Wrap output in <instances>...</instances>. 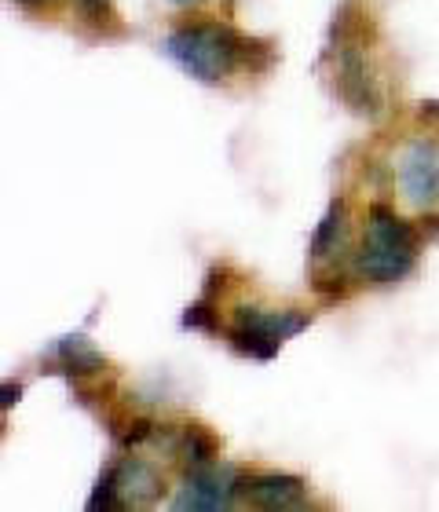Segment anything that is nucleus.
Masks as SVG:
<instances>
[{
  "instance_id": "obj_8",
  "label": "nucleus",
  "mask_w": 439,
  "mask_h": 512,
  "mask_svg": "<svg viewBox=\"0 0 439 512\" xmlns=\"http://www.w3.org/2000/svg\"><path fill=\"white\" fill-rule=\"evenodd\" d=\"M238 502L264 512L308 509V483L300 476H290V472H242Z\"/></svg>"
},
{
  "instance_id": "obj_9",
  "label": "nucleus",
  "mask_w": 439,
  "mask_h": 512,
  "mask_svg": "<svg viewBox=\"0 0 439 512\" xmlns=\"http://www.w3.org/2000/svg\"><path fill=\"white\" fill-rule=\"evenodd\" d=\"M48 359H52L55 374H66L74 384L96 381V377L110 374V359L88 341L85 333H66V337H59Z\"/></svg>"
},
{
  "instance_id": "obj_14",
  "label": "nucleus",
  "mask_w": 439,
  "mask_h": 512,
  "mask_svg": "<svg viewBox=\"0 0 439 512\" xmlns=\"http://www.w3.org/2000/svg\"><path fill=\"white\" fill-rule=\"evenodd\" d=\"M172 4H198V0H172Z\"/></svg>"
},
{
  "instance_id": "obj_4",
  "label": "nucleus",
  "mask_w": 439,
  "mask_h": 512,
  "mask_svg": "<svg viewBox=\"0 0 439 512\" xmlns=\"http://www.w3.org/2000/svg\"><path fill=\"white\" fill-rule=\"evenodd\" d=\"M311 326V315L304 308H260V304H238L231 322L224 326V341L231 352L271 363L282 352V344Z\"/></svg>"
},
{
  "instance_id": "obj_7",
  "label": "nucleus",
  "mask_w": 439,
  "mask_h": 512,
  "mask_svg": "<svg viewBox=\"0 0 439 512\" xmlns=\"http://www.w3.org/2000/svg\"><path fill=\"white\" fill-rule=\"evenodd\" d=\"M399 191L414 209H432L439 198V150L432 139L418 136L399 150L396 158Z\"/></svg>"
},
{
  "instance_id": "obj_5",
  "label": "nucleus",
  "mask_w": 439,
  "mask_h": 512,
  "mask_svg": "<svg viewBox=\"0 0 439 512\" xmlns=\"http://www.w3.org/2000/svg\"><path fill=\"white\" fill-rule=\"evenodd\" d=\"M165 491L161 472L143 458H121L99 476L96 491L85 502L88 512H125V509H147Z\"/></svg>"
},
{
  "instance_id": "obj_10",
  "label": "nucleus",
  "mask_w": 439,
  "mask_h": 512,
  "mask_svg": "<svg viewBox=\"0 0 439 512\" xmlns=\"http://www.w3.org/2000/svg\"><path fill=\"white\" fill-rule=\"evenodd\" d=\"M169 454L187 469H202V465H213L220 461V443L205 425H183L169 436Z\"/></svg>"
},
{
  "instance_id": "obj_12",
  "label": "nucleus",
  "mask_w": 439,
  "mask_h": 512,
  "mask_svg": "<svg viewBox=\"0 0 439 512\" xmlns=\"http://www.w3.org/2000/svg\"><path fill=\"white\" fill-rule=\"evenodd\" d=\"M19 395H22V384H4V399H0V406L4 410H11V403H19Z\"/></svg>"
},
{
  "instance_id": "obj_6",
  "label": "nucleus",
  "mask_w": 439,
  "mask_h": 512,
  "mask_svg": "<svg viewBox=\"0 0 439 512\" xmlns=\"http://www.w3.org/2000/svg\"><path fill=\"white\" fill-rule=\"evenodd\" d=\"M238 480H242V472H238L235 465H224V461H213V465H202V469H187L180 491L172 498V509L176 512L235 509Z\"/></svg>"
},
{
  "instance_id": "obj_3",
  "label": "nucleus",
  "mask_w": 439,
  "mask_h": 512,
  "mask_svg": "<svg viewBox=\"0 0 439 512\" xmlns=\"http://www.w3.org/2000/svg\"><path fill=\"white\" fill-rule=\"evenodd\" d=\"M421 256V227L392 209V205L374 202L366 209L363 238L352 253L355 282L363 286H396L418 267Z\"/></svg>"
},
{
  "instance_id": "obj_1",
  "label": "nucleus",
  "mask_w": 439,
  "mask_h": 512,
  "mask_svg": "<svg viewBox=\"0 0 439 512\" xmlns=\"http://www.w3.org/2000/svg\"><path fill=\"white\" fill-rule=\"evenodd\" d=\"M161 52L198 85H227L242 74H268L279 52L264 37H249L213 15L180 19L165 33Z\"/></svg>"
},
{
  "instance_id": "obj_2",
  "label": "nucleus",
  "mask_w": 439,
  "mask_h": 512,
  "mask_svg": "<svg viewBox=\"0 0 439 512\" xmlns=\"http://www.w3.org/2000/svg\"><path fill=\"white\" fill-rule=\"evenodd\" d=\"M370 37H374L370 11L359 8L355 0L341 4L330 26L326 59L333 63V92L341 96L344 107L363 118L381 114V92H377L374 70H370Z\"/></svg>"
},
{
  "instance_id": "obj_11",
  "label": "nucleus",
  "mask_w": 439,
  "mask_h": 512,
  "mask_svg": "<svg viewBox=\"0 0 439 512\" xmlns=\"http://www.w3.org/2000/svg\"><path fill=\"white\" fill-rule=\"evenodd\" d=\"M74 8L81 11V19L88 26H96L103 33H118V11L110 0H74Z\"/></svg>"
},
{
  "instance_id": "obj_13",
  "label": "nucleus",
  "mask_w": 439,
  "mask_h": 512,
  "mask_svg": "<svg viewBox=\"0 0 439 512\" xmlns=\"http://www.w3.org/2000/svg\"><path fill=\"white\" fill-rule=\"evenodd\" d=\"M11 4H15V8H22V11H44L52 0H11Z\"/></svg>"
}]
</instances>
